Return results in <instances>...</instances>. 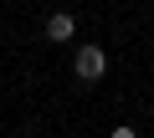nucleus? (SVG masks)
<instances>
[{
	"label": "nucleus",
	"instance_id": "f257e3e1",
	"mask_svg": "<svg viewBox=\"0 0 154 138\" xmlns=\"http://www.w3.org/2000/svg\"><path fill=\"white\" fill-rule=\"evenodd\" d=\"M72 72H77V82H103V72H108V51L103 46H77V56H72Z\"/></svg>",
	"mask_w": 154,
	"mask_h": 138
},
{
	"label": "nucleus",
	"instance_id": "f03ea898",
	"mask_svg": "<svg viewBox=\"0 0 154 138\" xmlns=\"http://www.w3.org/2000/svg\"><path fill=\"white\" fill-rule=\"evenodd\" d=\"M72 36H77V21H72L67 10L46 16V41H72Z\"/></svg>",
	"mask_w": 154,
	"mask_h": 138
},
{
	"label": "nucleus",
	"instance_id": "7ed1b4c3",
	"mask_svg": "<svg viewBox=\"0 0 154 138\" xmlns=\"http://www.w3.org/2000/svg\"><path fill=\"white\" fill-rule=\"evenodd\" d=\"M108 138H139V133H134V128H113Z\"/></svg>",
	"mask_w": 154,
	"mask_h": 138
}]
</instances>
